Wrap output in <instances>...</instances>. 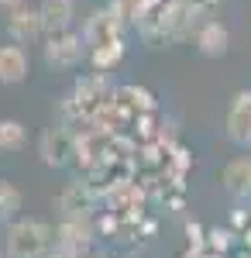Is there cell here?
Segmentation results:
<instances>
[{"instance_id": "52a82bcc", "label": "cell", "mask_w": 251, "mask_h": 258, "mask_svg": "<svg viewBox=\"0 0 251 258\" xmlns=\"http://www.w3.org/2000/svg\"><path fill=\"white\" fill-rule=\"evenodd\" d=\"M31 73V59H28V48L18 41H7L0 45V86H18L28 80Z\"/></svg>"}, {"instance_id": "30bf717a", "label": "cell", "mask_w": 251, "mask_h": 258, "mask_svg": "<svg viewBox=\"0 0 251 258\" xmlns=\"http://www.w3.org/2000/svg\"><path fill=\"white\" fill-rule=\"evenodd\" d=\"M90 241H93V227L86 217H66L55 231V244L66 251H76V255H83L90 248Z\"/></svg>"}, {"instance_id": "5bb4252c", "label": "cell", "mask_w": 251, "mask_h": 258, "mask_svg": "<svg viewBox=\"0 0 251 258\" xmlns=\"http://www.w3.org/2000/svg\"><path fill=\"white\" fill-rule=\"evenodd\" d=\"M21 207H24L21 189L11 182V179H0V224L18 220V217H21Z\"/></svg>"}, {"instance_id": "ba28073f", "label": "cell", "mask_w": 251, "mask_h": 258, "mask_svg": "<svg viewBox=\"0 0 251 258\" xmlns=\"http://www.w3.org/2000/svg\"><path fill=\"white\" fill-rule=\"evenodd\" d=\"M38 14H41V31H45V38H52V35H62V31H73L76 4H73V0H41Z\"/></svg>"}, {"instance_id": "ac0fdd59", "label": "cell", "mask_w": 251, "mask_h": 258, "mask_svg": "<svg viewBox=\"0 0 251 258\" xmlns=\"http://www.w3.org/2000/svg\"><path fill=\"white\" fill-rule=\"evenodd\" d=\"M0 258H7V251H4V255H0Z\"/></svg>"}, {"instance_id": "2e32d148", "label": "cell", "mask_w": 251, "mask_h": 258, "mask_svg": "<svg viewBox=\"0 0 251 258\" xmlns=\"http://www.w3.org/2000/svg\"><path fill=\"white\" fill-rule=\"evenodd\" d=\"M45 258H83V255H76V251H66V248H58V244H55V248H52Z\"/></svg>"}, {"instance_id": "7c38bea8", "label": "cell", "mask_w": 251, "mask_h": 258, "mask_svg": "<svg viewBox=\"0 0 251 258\" xmlns=\"http://www.w3.org/2000/svg\"><path fill=\"white\" fill-rule=\"evenodd\" d=\"M114 100L124 114H148V110H155V97L145 86H120L114 93Z\"/></svg>"}, {"instance_id": "6da1fadb", "label": "cell", "mask_w": 251, "mask_h": 258, "mask_svg": "<svg viewBox=\"0 0 251 258\" xmlns=\"http://www.w3.org/2000/svg\"><path fill=\"white\" fill-rule=\"evenodd\" d=\"M52 227L38 217H18L7 224V238H4V251L7 258H45L52 251Z\"/></svg>"}, {"instance_id": "d6986e66", "label": "cell", "mask_w": 251, "mask_h": 258, "mask_svg": "<svg viewBox=\"0 0 251 258\" xmlns=\"http://www.w3.org/2000/svg\"><path fill=\"white\" fill-rule=\"evenodd\" d=\"M97 258H107V255H97Z\"/></svg>"}, {"instance_id": "8992f818", "label": "cell", "mask_w": 251, "mask_h": 258, "mask_svg": "<svg viewBox=\"0 0 251 258\" xmlns=\"http://www.w3.org/2000/svg\"><path fill=\"white\" fill-rule=\"evenodd\" d=\"M120 31H124V24H120L107 7H97L90 18L83 21V41H86V48H90V52L100 48V45H110V41L124 38Z\"/></svg>"}, {"instance_id": "e0dca14e", "label": "cell", "mask_w": 251, "mask_h": 258, "mask_svg": "<svg viewBox=\"0 0 251 258\" xmlns=\"http://www.w3.org/2000/svg\"><path fill=\"white\" fill-rule=\"evenodd\" d=\"M24 4H28V0H0V11H18Z\"/></svg>"}, {"instance_id": "9a60e30c", "label": "cell", "mask_w": 251, "mask_h": 258, "mask_svg": "<svg viewBox=\"0 0 251 258\" xmlns=\"http://www.w3.org/2000/svg\"><path fill=\"white\" fill-rule=\"evenodd\" d=\"M28 141V127L14 117H4L0 120V152H21Z\"/></svg>"}, {"instance_id": "7a4b0ae2", "label": "cell", "mask_w": 251, "mask_h": 258, "mask_svg": "<svg viewBox=\"0 0 251 258\" xmlns=\"http://www.w3.org/2000/svg\"><path fill=\"white\" fill-rule=\"evenodd\" d=\"M86 55H90V48L83 41V31H62V35L45 38L41 45V59L48 69H76Z\"/></svg>"}, {"instance_id": "5b68a950", "label": "cell", "mask_w": 251, "mask_h": 258, "mask_svg": "<svg viewBox=\"0 0 251 258\" xmlns=\"http://www.w3.org/2000/svg\"><path fill=\"white\" fill-rule=\"evenodd\" d=\"M4 31H7V38L18 41V45H35L38 38H45L38 7H28V4H24V7H18V11H7Z\"/></svg>"}, {"instance_id": "4fadbf2b", "label": "cell", "mask_w": 251, "mask_h": 258, "mask_svg": "<svg viewBox=\"0 0 251 258\" xmlns=\"http://www.w3.org/2000/svg\"><path fill=\"white\" fill-rule=\"evenodd\" d=\"M124 52H128V45H124V38H117V41H110V45L93 48V52H90V62H93V69H97V73H110V69L120 66Z\"/></svg>"}, {"instance_id": "9c48e42d", "label": "cell", "mask_w": 251, "mask_h": 258, "mask_svg": "<svg viewBox=\"0 0 251 258\" xmlns=\"http://www.w3.org/2000/svg\"><path fill=\"white\" fill-rule=\"evenodd\" d=\"M196 52L200 55H207V59H220V55H227V48H231V31H227V24H220V21H203L200 28H196Z\"/></svg>"}, {"instance_id": "277c9868", "label": "cell", "mask_w": 251, "mask_h": 258, "mask_svg": "<svg viewBox=\"0 0 251 258\" xmlns=\"http://www.w3.org/2000/svg\"><path fill=\"white\" fill-rule=\"evenodd\" d=\"M224 135L237 148H251V90H241L227 107V120H224Z\"/></svg>"}, {"instance_id": "8fae6325", "label": "cell", "mask_w": 251, "mask_h": 258, "mask_svg": "<svg viewBox=\"0 0 251 258\" xmlns=\"http://www.w3.org/2000/svg\"><path fill=\"white\" fill-rule=\"evenodd\" d=\"M220 182L234 197H251V155H237L227 162L220 172Z\"/></svg>"}, {"instance_id": "3957f363", "label": "cell", "mask_w": 251, "mask_h": 258, "mask_svg": "<svg viewBox=\"0 0 251 258\" xmlns=\"http://www.w3.org/2000/svg\"><path fill=\"white\" fill-rule=\"evenodd\" d=\"M38 155L45 165H52V169H62L66 162L76 155V135H73V127L69 124H52V127H45L38 138Z\"/></svg>"}]
</instances>
